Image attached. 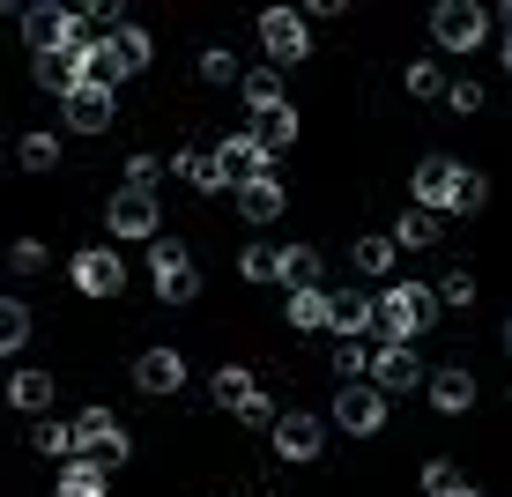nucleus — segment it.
<instances>
[{"mask_svg": "<svg viewBox=\"0 0 512 497\" xmlns=\"http://www.w3.org/2000/svg\"><path fill=\"white\" fill-rule=\"evenodd\" d=\"M438 305V282H386L379 290V342H423Z\"/></svg>", "mask_w": 512, "mask_h": 497, "instance_id": "1", "label": "nucleus"}, {"mask_svg": "<svg viewBox=\"0 0 512 497\" xmlns=\"http://www.w3.org/2000/svg\"><path fill=\"white\" fill-rule=\"evenodd\" d=\"M149 67V30L127 23L112 30V38H90V82H104V90H119L127 75H141Z\"/></svg>", "mask_w": 512, "mask_h": 497, "instance_id": "2", "label": "nucleus"}, {"mask_svg": "<svg viewBox=\"0 0 512 497\" xmlns=\"http://www.w3.org/2000/svg\"><path fill=\"white\" fill-rule=\"evenodd\" d=\"M431 45H446V52L490 45V8L483 0H438L431 8Z\"/></svg>", "mask_w": 512, "mask_h": 497, "instance_id": "3", "label": "nucleus"}, {"mask_svg": "<svg viewBox=\"0 0 512 497\" xmlns=\"http://www.w3.org/2000/svg\"><path fill=\"white\" fill-rule=\"evenodd\" d=\"M208 394H216V408H231L238 423H268V431H275V401L260 394V379L245 364H223L216 379H208Z\"/></svg>", "mask_w": 512, "mask_h": 497, "instance_id": "4", "label": "nucleus"}, {"mask_svg": "<svg viewBox=\"0 0 512 497\" xmlns=\"http://www.w3.org/2000/svg\"><path fill=\"white\" fill-rule=\"evenodd\" d=\"M23 38H30V60H38V52H67V45L82 38V8L38 0V8H23Z\"/></svg>", "mask_w": 512, "mask_h": 497, "instance_id": "5", "label": "nucleus"}, {"mask_svg": "<svg viewBox=\"0 0 512 497\" xmlns=\"http://www.w3.org/2000/svg\"><path fill=\"white\" fill-rule=\"evenodd\" d=\"M260 52H268V67H297L312 52V23L297 8H268L260 15Z\"/></svg>", "mask_w": 512, "mask_h": 497, "instance_id": "6", "label": "nucleus"}, {"mask_svg": "<svg viewBox=\"0 0 512 497\" xmlns=\"http://www.w3.org/2000/svg\"><path fill=\"white\" fill-rule=\"evenodd\" d=\"M75 460H97V468L127 460V431L112 423V408H82L75 416Z\"/></svg>", "mask_w": 512, "mask_h": 497, "instance_id": "7", "label": "nucleus"}, {"mask_svg": "<svg viewBox=\"0 0 512 497\" xmlns=\"http://www.w3.org/2000/svg\"><path fill=\"white\" fill-rule=\"evenodd\" d=\"M149 268H156V297H164V305H186V297L201 290V268H193V253H186V245H171V238L149 245Z\"/></svg>", "mask_w": 512, "mask_h": 497, "instance_id": "8", "label": "nucleus"}, {"mask_svg": "<svg viewBox=\"0 0 512 497\" xmlns=\"http://www.w3.org/2000/svg\"><path fill=\"white\" fill-rule=\"evenodd\" d=\"M334 431H349V438L386 431V394H379L372 379H364V386H342V394H334Z\"/></svg>", "mask_w": 512, "mask_h": 497, "instance_id": "9", "label": "nucleus"}, {"mask_svg": "<svg viewBox=\"0 0 512 497\" xmlns=\"http://www.w3.org/2000/svg\"><path fill=\"white\" fill-rule=\"evenodd\" d=\"M461 179H468V164H453V156H423L416 164V208H461Z\"/></svg>", "mask_w": 512, "mask_h": 497, "instance_id": "10", "label": "nucleus"}, {"mask_svg": "<svg viewBox=\"0 0 512 497\" xmlns=\"http://www.w3.org/2000/svg\"><path fill=\"white\" fill-rule=\"evenodd\" d=\"M268 438H275V460H320V446H327V423H320V416H305V408H282Z\"/></svg>", "mask_w": 512, "mask_h": 497, "instance_id": "11", "label": "nucleus"}, {"mask_svg": "<svg viewBox=\"0 0 512 497\" xmlns=\"http://www.w3.org/2000/svg\"><path fill=\"white\" fill-rule=\"evenodd\" d=\"M104 223H112V238H119V245H127V238H149V245H156V223H164V216H156V193L119 186V193H112V208H104Z\"/></svg>", "mask_w": 512, "mask_h": 497, "instance_id": "12", "label": "nucleus"}, {"mask_svg": "<svg viewBox=\"0 0 512 497\" xmlns=\"http://www.w3.org/2000/svg\"><path fill=\"white\" fill-rule=\"evenodd\" d=\"M67 275H75L82 297H119V290H127V260H119L112 245H90V253H75V268H67Z\"/></svg>", "mask_w": 512, "mask_h": 497, "instance_id": "13", "label": "nucleus"}, {"mask_svg": "<svg viewBox=\"0 0 512 497\" xmlns=\"http://www.w3.org/2000/svg\"><path fill=\"white\" fill-rule=\"evenodd\" d=\"M60 119H67L75 134H104V127L119 119V90H104V82H82V90L60 104Z\"/></svg>", "mask_w": 512, "mask_h": 497, "instance_id": "14", "label": "nucleus"}, {"mask_svg": "<svg viewBox=\"0 0 512 497\" xmlns=\"http://www.w3.org/2000/svg\"><path fill=\"white\" fill-rule=\"evenodd\" d=\"M134 386H141L149 401L179 394V386H186V357H179V349H164V342H156V349H141V357H134Z\"/></svg>", "mask_w": 512, "mask_h": 497, "instance_id": "15", "label": "nucleus"}, {"mask_svg": "<svg viewBox=\"0 0 512 497\" xmlns=\"http://www.w3.org/2000/svg\"><path fill=\"white\" fill-rule=\"evenodd\" d=\"M423 394H431L438 416H468V408H475V371L468 364H438L431 379H423Z\"/></svg>", "mask_w": 512, "mask_h": 497, "instance_id": "16", "label": "nucleus"}, {"mask_svg": "<svg viewBox=\"0 0 512 497\" xmlns=\"http://www.w3.org/2000/svg\"><path fill=\"white\" fill-rule=\"evenodd\" d=\"M216 156H223V171H231V186H253V179H275V164H268V149H260L253 134H231V141H216Z\"/></svg>", "mask_w": 512, "mask_h": 497, "instance_id": "17", "label": "nucleus"}, {"mask_svg": "<svg viewBox=\"0 0 512 497\" xmlns=\"http://www.w3.org/2000/svg\"><path fill=\"white\" fill-rule=\"evenodd\" d=\"M372 386H379V394H409V386H416V342H379Z\"/></svg>", "mask_w": 512, "mask_h": 497, "instance_id": "18", "label": "nucleus"}, {"mask_svg": "<svg viewBox=\"0 0 512 497\" xmlns=\"http://www.w3.org/2000/svg\"><path fill=\"white\" fill-rule=\"evenodd\" d=\"M357 334H379V297L334 290V342H357Z\"/></svg>", "mask_w": 512, "mask_h": 497, "instance_id": "19", "label": "nucleus"}, {"mask_svg": "<svg viewBox=\"0 0 512 497\" xmlns=\"http://www.w3.org/2000/svg\"><path fill=\"white\" fill-rule=\"evenodd\" d=\"M297 334H334V290H290V305H282Z\"/></svg>", "mask_w": 512, "mask_h": 497, "instance_id": "20", "label": "nucleus"}, {"mask_svg": "<svg viewBox=\"0 0 512 497\" xmlns=\"http://www.w3.org/2000/svg\"><path fill=\"white\" fill-rule=\"evenodd\" d=\"M179 179H186L193 193H223V186H231V171H223L216 149H179Z\"/></svg>", "mask_w": 512, "mask_h": 497, "instance_id": "21", "label": "nucleus"}, {"mask_svg": "<svg viewBox=\"0 0 512 497\" xmlns=\"http://www.w3.org/2000/svg\"><path fill=\"white\" fill-rule=\"evenodd\" d=\"M438 230H446L438 208H409V216L394 223V245H401V253H423V245H438Z\"/></svg>", "mask_w": 512, "mask_h": 497, "instance_id": "22", "label": "nucleus"}, {"mask_svg": "<svg viewBox=\"0 0 512 497\" xmlns=\"http://www.w3.org/2000/svg\"><path fill=\"white\" fill-rule=\"evenodd\" d=\"M8 408H23V416H38V423H45V408H52V379H45V371H15V379H8Z\"/></svg>", "mask_w": 512, "mask_h": 497, "instance_id": "23", "label": "nucleus"}, {"mask_svg": "<svg viewBox=\"0 0 512 497\" xmlns=\"http://www.w3.org/2000/svg\"><path fill=\"white\" fill-rule=\"evenodd\" d=\"M238 216H245V223H275V216H282V179L238 186Z\"/></svg>", "mask_w": 512, "mask_h": 497, "instance_id": "24", "label": "nucleus"}, {"mask_svg": "<svg viewBox=\"0 0 512 497\" xmlns=\"http://www.w3.org/2000/svg\"><path fill=\"white\" fill-rule=\"evenodd\" d=\"M394 253H401L394 238H357V245H349V260H357V275H372V282H386V275H394Z\"/></svg>", "mask_w": 512, "mask_h": 497, "instance_id": "25", "label": "nucleus"}, {"mask_svg": "<svg viewBox=\"0 0 512 497\" xmlns=\"http://www.w3.org/2000/svg\"><path fill=\"white\" fill-rule=\"evenodd\" d=\"M282 282H290V290H327L320 253H312V245H282Z\"/></svg>", "mask_w": 512, "mask_h": 497, "instance_id": "26", "label": "nucleus"}, {"mask_svg": "<svg viewBox=\"0 0 512 497\" xmlns=\"http://www.w3.org/2000/svg\"><path fill=\"white\" fill-rule=\"evenodd\" d=\"M112 483V468H97V460H67L60 468V497H104Z\"/></svg>", "mask_w": 512, "mask_h": 497, "instance_id": "27", "label": "nucleus"}, {"mask_svg": "<svg viewBox=\"0 0 512 497\" xmlns=\"http://www.w3.org/2000/svg\"><path fill=\"white\" fill-rule=\"evenodd\" d=\"M253 141H260V149H290V141H297V112H290V104H282V112H253Z\"/></svg>", "mask_w": 512, "mask_h": 497, "instance_id": "28", "label": "nucleus"}, {"mask_svg": "<svg viewBox=\"0 0 512 497\" xmlns=\"http://www.w3.org/2000/svg\"><path fill=\"white\" fill-rule=\"evenodd\" d=\"M30 446L67 468V460H75V423H52V416H45V423H30Z\"/></svg>", "mask_w": 512, "mask_h": 497, "instance_id": "29", "label": "nucleus"}, {"mask_svg": "<svg viewBox=\"0 0 512 497\" xmlns=\"http://www.w3.org/2000/svg\"><path fill=\"white\" fill-rule=\"evenodd\" d=\"M245 104L253 112H282V67H245Z\"/></svg>", "mask_w": 512, "mask_h": 497, "instance_id": "30", "label": "nucleus"}, {"mask_svg": "<svg viewBox=\"0 0 512 497\" xmlns=\"http://www.w3.org/2000/svg\"><path fill=\"white\" fill-rule=\"evenodd\" d=\"M23 342H30V305L23 297H0V357H15Z\"/></svg>", "mask_w": 512, "mask_h": 497, "instance_id": "31", "label": "nucleus"}, {"mask_svg": "<svg viewBox=\"0 0 512 497\" xmlns=\"http://www.w3.org/2000/svg\"><path fill=\"white\" fill-rule=\"evenodd\" d=\"M372 357H379L372 342H334V371H342V386H364V379H372Z\"/></svg>", "mask_w": 512, "mask_h": 497, "instance_id": "32", "label": "nucleus"}, {"mask_svg": "<svg viewBox=\"0 0 512 497\" xmlns=\"http://www.w3.org/2000/svg\"><path fill=\"white\" fill-rule=\"evenodd\" d=\"M238 275H245V282H282V245H245V253H238Z\"/></svg>", "mask_w": 512, "mask_h": 497, "instance_id": "33", "label": "nucleus"}, {"mask_svg": "<svg viewBox=\"0 0 512 497\" xmlns=\"http://www.w3.org/2000/svg\"><path fill=\"white\" fill-rule=\"evenodd\" d=\"M201 82H216V90H231V82H238V90H245L238 52H231V45H208V52H201Z\"/></svg>", "mask_w": 512, "mask_h": 497, "instance_id": "34", "label": "nucleus"}, {"mask_svg": "<svg viewBox=\"0 0 512 497\" xmlns=\"http://www.w3.org/2000/svg\"><path fill=\"white\" fill-rule=\"evenodd\" d=\"M416 483H423V497H461V490H468L453 460H423V468H416Z\"/></svg>", "mask_w": 512, "mask_h": 497, "instance_id": "35", "label": "nucleus"}, {"mask_svg": "<svg viewBox=\"0 0 512 497\" xmlns=\"http://www.w3.org/2000/svg\"><path fill=\"white\" fill-rule=\"evenodd\" d=\"M15 156H23V171H52V164H60V134H23Z\"/></svg>", "mask_w": 512, "mask_h": 497, "instance_id": "36", "label": "nucleus"}, {"mask_svg": "<svg viewBox=\"0 0 512 497\" xmlns=\"http://www.w3.org/2000/svg\"><path fill=\"white\" fill-rule=\"evenodd\" d=\"M401 82H409V97H453V82L438 75L431 60H409V75H401Z\"/></svg>", "mask_w": 512, "mask_h": 497, "instance_id": "37", "label": "nucleus"}, {"mask_svg": "<svg viewBox=\"0 0 512 497\" xmlns=\"http://www.w3.org/2000/svg\"><path fill=\"white\" fill-rule=\"evenodd\" d=\"M164 171H171L164 156H127V186L134 193H156V186H164Z\"/></svg>", "mask_w": 512, "mask_h": 497, "instance_id": "38", "label": "nucleus"}, {"mask_svg": "<svg viewBox=\"0 0 512 497\" xmlns=\"http://www.w3.org/2000/svg\"><path fill=\"white\" fill-rule=\"evenodd\" d=\"M438 305H475V275L468 268H446V275H438Z\"/></svg>", "mask_w": 512, "mask_h": 497, "instance_id": "39", "label": "nucleus"}, {"mask_svg": "<svg viewBox=\"0 0 512 497\" xmlns=\"http://www.w3.org/2000/svg\"><path fill=\"white\" fill-rule=\"evenodd\" d=\"M8 268H15V275H45V245H38V238H23V245L8 253Z\"/></svg>", "mask_w": 512, "mask_h": 497, "instance_id": "40", "label": "nucleus"}, {"mask_svg": "<svg viewBox=\"0 0 512 497\" xmlns=\"http://www.w3.org/2000/svg\"><path fill=\"white\" fill-rule=\"evenodd\" d=\"M483 201H490V179H483V171H468V179H461V208H453V216H475Z\"/></svg>", "mask_w": 512, "mask_h": 497, "instance_id": "41", "label": "nucleus"}, {"mask_svg": "<svg viewBox=\"0 0 512 497\" xmlns=\"http://www.w3.org/2000/svg\"><path fill=\"white\" fill-rule=\"evenodd\" d=\"M475 104H483V90H475V82H453V97H446V112H475Z\"/></svg>", "mask_w": 512, "mask_h": 497, "instance_id": "42", "label": "nucleus"}, {"mask_svg": "<svg viewBox=\"0 0 512 497\" xmlns=\"http://www.w3.org/2000/svg\"><path fill=\"white\" fill-rule=\"evenodd\" d=\"M505 357H512V319H505Z\"/></svg>", "mask_w": 512, "mask_h": 497, "instance_id": "43", "label": "nucleus"}, {"mask_svg": "<svg viewBox=\"0 0 512 497\" xmlns=\"http://www.w3.org/2000/svg\"><path fill=\"white\" fill-rule=\"evenodd\" d=\"M505 67H512V38H505Z\"/></svg>", "mask_w": 512, "mask_h": 497, "instance_id": "44", "label": "nucleus"}, {"mask_svg": "<svg viewBox=\"0 0 512 497\" xmlns=\"http://www.w3.org/2000/svg\"><path fill=\"white\" fill-rule=\"evenodd\" d=\"M461 497H483V490H461Z\"/></svg>", "mask_w": 512, "mask_h": 497, "instance_id": "45", "label": "nucleus"}]
</instances>
